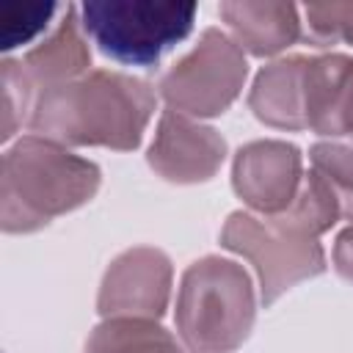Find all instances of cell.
I'll return each mask as SVG.
<instances>
[{
	"label": "cell",
	"mask_w": 353,
	"mask_h": 353,
	"mask_svg": "<svg viewBox=\"0 0 353 353\" xmlns=\"http://www.w3.org/2000/svg\"><path fill=\"white\" fill-rule=\"evenodd\" d=\"M157 97L141 77L94 69L36 94L28 127L61 146H105L130 152L152 121Z\"/></svg>",
	"instance_id": "1"
},
{
	"label": "cell",
	"mask_w": 353,
	"mask_h": 353,
	"mask_svg": "<svg viewBox=\"0 0 353 353\" xmlns=\"http://www.w3.org/2000/svg\"><path fill=\"white\" fill-rule=\"evenodd\" d=\"M99 165L72 154L66 146L22 135L3 154L0 168V226L8 234H28L66 215L99 190Z\"/></svg>",
	"instance_id": "2"
},
{
	"label": "cell",
	"mask_w": 353,
	"mask_h": 353,
	"mask_svg": "<svg viewBox=\"0 0 353 353\" xmlns=\"http://www.w3.org/2000/svg\"><path fill=\"white\" fill-rule=\"evenodd\" d=\"M256 317V295L243 265L201 256L182 273L174 323L193 353H229L240 347Z\"/></svg>",
	"instance_id": "3"
},
{
	"label": "cell",
	"mask_w": 353,
	"mask_h": 353,
	"mask_svg": "<svg viewBox=\"0 0 353 353\" xmlns=\"http://www.w3.org/2000/svg\"><path fill=\"white\" fill-rule=\"evenodd\" d=\"M221 245L254 265L265 306L298 281L314 279L325 270V254L317 234L292 212L256 215L237 210L221 229Z\"/></svg>",
	"instance_id": "4"
},
{
	"label": "cell",
	"mask_w": 353,
	"mask_h": 353,
	"mask_svg": "<svg viewBox=\"0 0 353 353\" xmlns=\"http://www.w3.org/2000/svg\"><path fill=\"white\" fill-rule=\"evenodd\" d=\"M83 30L113 61L152 66L182 41L196 19V3L160 0H97L80 6Z\"/></svg>",
	"instance_id": "5"
},
{
	"label": "cell",
	"mask_w": 353,
	"mask_h": 353,
	"mask_svg": "<svg viewBox=\"0 0 353 353\" xmlns=\"http://www.w3.org/2000/svg\"><path fill=\"white\" fill-rule=\"evenodd\" d=\"M248 61L243 47L223 30L207 28L199 41L163 72L157 88L168 110L182 116H221L243 91Z\"/></svg>",
	"instance_id": "6"
},
{
	"label": "cell",
	"mask_w": 353,
	"mask_h": 353,
	"mask_svg": "<svg viewBox=\"0 0 353 353\" xmlns=\"http://www.w3.org/2000/svg\"><path fill=\"white\" fill-rule=\"evenodd\" d=\"M174 268L171 259L152 245H135L119 254L99 284L97 309L105 320L135 317L157 320L163 317L171 298Z\"/></svg>",
	"instance_id": "7"
},
{
	"label": "cell",
	"mask_w": 353,
	"mask_h": 353,
	"mask_svg": "<svg viewBox=\"0 0 353 353\" xmlns=\"http://www.w3.org/2000/svg\"><path fill=\"white\" fill-rule=\"evenodd\" d=\"M303 182L301 149L287 141H251L237 149L232 163L234 193L256 215H279L290 210Z\"/></svg>",
	"instance_id": "8"
},
{
	"label": "cell",
	"mask_w": 353,
	"mask_h": 353,
	"mask_svg": "<svg viewBox=\"0 0 353 353\" xmlns=\"http://www.w3.org/2000/svg\"><path fill=\"white\" fill-rule=\"evenodd\" d=\"M226 157V141L215 127L199 124L176 110H163L154 141L149 146V165L168 182L196 185L215 176Z\"/></svg>",
	"instance_id": "9"
},
{
	"label": "cell",
	"mask_w": 353,
	"mask_h": 353,
	"mask_svg": "<svg viewBox=\"0 0 353 353\" xmlns=\"http://www.w3.org/2000/svg\"><path fill=\"white\" fill-rule=\"evenodd\" d=\"M306 130L339 138L353 135V58L342 52L306 55L303 77Z\"/></svg>",
	"instance_id": "10"
},
{
	"label": "cell",
	"mask_w": 353,
	"mask_h": 353,
	"mask_svg": "<svg viewBox=\"0 0 353 353\" xmlns=\"http://www.w3.org/2000/svg\"><path fill=\"white\" fill-rule=\"evenodd\" d=\"M218 14L232 30V39L256 58L276 55L298 41L301 17L292 3L281 0H232L221 3Z\"/></svg>",
	"instance_id": "11"
},
{
	"label": "cell",
	"mask_w": 353,
	"mask_h": 353,
	"mask_svg": "<svg viewBox=\"0 0 353 353\" xmlns=\"http://www.w3.org/2000/svg\"><path fill=\"white\" fill-rule=\"evenodd\" d=\"M19 61H22V69H25L30 85L36 88V94L44 88L83 77L91 66V50L83 36L80 8L66 6L55 30L44 41L30 47Z\"/></svg>",
	"instance_id": "12"
},
{
	"label": "cell",
	"mask_w": 353,
	"mask_h": 353,
	"mask_svg": "<svg viewBox=\"0 0 353 353\" xmlns=\"http://www.w3.org/2000/svg\"><path fill=\"white\" fill-rule=\"evenodd\" d=\"M303 77L306 55H290L262 66L248 91L251 113L276 130H306Z\"/></svg>",
	"instance_id": "13"
},
{
	"label": "cell",
	"mask_w": 353,
	"mask_h": 353,
	"mask_svg": "<svg viewBox=\"0 0 353 353\" xmlns=\"http://www.w3.org/2000/svg\"><path fill=\"white\" fill-rule=\"evenodd\" d=\"M85 353H185L171 331L154 320L135 317H110L102 320L88 342Z\"/></svg>",
	"instance_id": "14"
},
{
	"label": "cell",
	"mask_w": 353,
	"mask_h": 353,
	"mask_svg": "<svg viewBox=\"0 0 353 353\" xmlns=\"http://www.w3.org/2000/svg\"><path fill=\"white\" fill-rule=\"evenodd\" d=\"M312 171L328 185L339 204V215L353 221V149L334 141H320L309 149Z\"/></svg>",
	"instance_id": "15"
},
{
	"label": "cell",
	"mask_w": 353,
	"mask_h": 353,
	"mask_svg": "<svg viewBox=\"0 0 353 353\" xmlns=\"http://www.w3.org/2000/svg\"><path fill=\"white\" fill-rule=\"evenodd\" d=\"M0 85H3V127H0V138L3 143H8L14 138V132L28 124L33 102H36V88L30 85L22 61L17 58H3L0 63Z\"/></svg>",
	"instance_id": "16"
},
{
	"label": "cell",
	"mask_w": 353,
	"mask_h": 353,
	"mask_svg": "<svg viewBox=\"0 0 353 353\" xmlns=\"http://www.w3.org/2000/svg\"><path fill=\"white\" fill-rule=\"evenodd\" d=\"M58 8L52 3H3L0 6V47L8 52L47 28Z\"/></svg>",
	"instance_id": "17"
},
{
	"label": "cell",
	"mask_w": 353,
	"mask_h": 353,
	"mask_svg": "<svg viewBox=\"0 0 353 353\" xmlns=\"http://www.w3.org/2000/svg\"><path fill=\"white\" fill-rule=\"evenodd\" d=\"M309 39L320 47L325 44H353V0L347 3H309L303 8Z\"/></svg>",
	"instance_id": "18"
},
{
	"label": "cell",
	"mask_w": 353,
	"mask_h": 353,
	"mask_svg": "<svg viewBox=\"0 0 353 353\" xmlns=\"http://www.w3.org/2000/svg\"><path fill=\"white\" fill-rule=\"evenodd\" d=\"M334 270L353 284V223L342 229L334 243Z\"/></svg>",
	"instance_id": "19"
}]
</instances>
